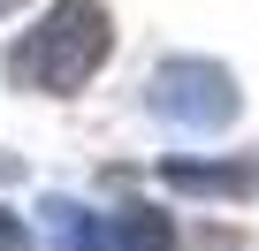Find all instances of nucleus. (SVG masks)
Instances as JSON below:
<instances>
[{
  "instance_id": "f03ea898",
  "label": "nucleus",
  "mask_w": 259,
  "mask_h": 251,
  "mask_svg": "<svg viewBox=\"0 0 259 251\" xmlns=\"http://www.w3.org/2000/svg\"><path fill=\"white\" fill-rule=\"evenodd\" d=\"M0 8H8V0H0Z\"/></svg>"
},
{
  "instance_id": "f257e3e1",
  "label": "nucleus",
  "mask_w": 259,
  "mask_h": 251,
  "mask_svg": "<svg viewBox=\"0 0 259 251\" xmlns=\"http://www.w3.org/2000/svg\"><path fill=\"white\" fill-rule=\"evenodd\" d=\"M99 46H107L99 8H61V16L23 46V76H61V84H76V76L99 61Z\"/></svg>"
}]
</instances>
